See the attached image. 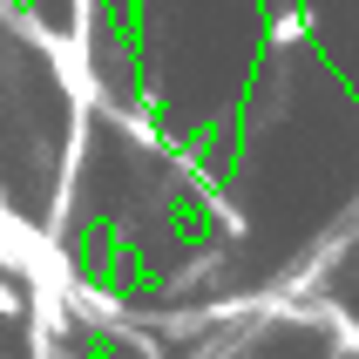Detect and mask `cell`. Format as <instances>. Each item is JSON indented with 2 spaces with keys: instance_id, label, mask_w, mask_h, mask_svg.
Listing matches in <instances>:
<instances>
[{
  "instance_id": "1",
  "label": "cell",
  "mask_w": 359,
  "mask_h": 359,
  "mask_svg": "<svg viewBox=\"0 0 359 359\" xmlns=\"http://www.w3.org/2000/svg\"><path fill=\"white\" fill-rule=\"evenodd\" d=\"M0 48H7V14H0Z\"/></svg>"
}]
</instances>
